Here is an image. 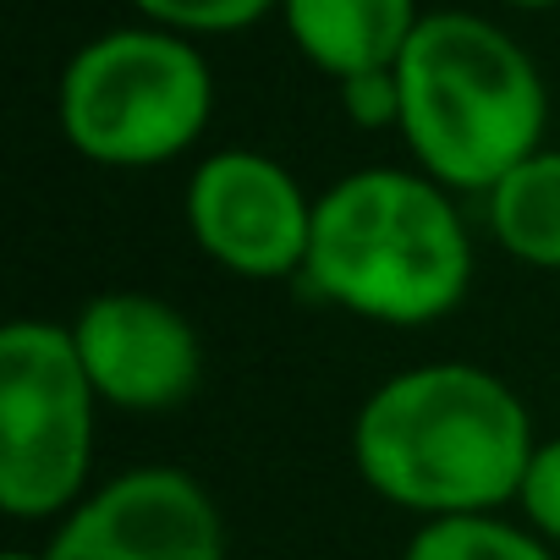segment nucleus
I'll return each instance as SVG.
<instances>
[{
	"label": "nucleus",
	"instance_id": "obj_1",
	"mask_svg": "<svg viewBox=\"0 0 560 560\" xmlns=\"http://www.w3.org/2000/svg\"><path fill=\"white\" fill-rule=\"evenodd\" d=\"M538 451L527 401L478 363H418L390 374L352 423L363 483L429 516H483L522 494Z\"/></svg>",
	"mask_w": 560,
	"mask_h": 560
},
{
	"label": "nucleus",
	"instance_id": "obj_2",
	"mask_svg": "<svg viewBox=\"0 0 560 560\" xmlns=\"http://www.w3.org/2000/svg\"><path fill=\"white\" fill-rule=\"evenodd\" d=\"M298 280L341 314L418 330L467 298L472 236L451 187L423 171L374 165L314 198V242Z\"/></svg>",
	"mask_w": 560,
	"mask_h": 560
},
{
	"label": "nucleus",
	"instance_id": "obj_3",
	"mask_svg": "<svg viewBox=\"0 0 560 560\" xmlns=\"http://www.w3.org/2000/svg\"><path fill=\"white\" fill-rule=\"evenodd\" d=\"M401 121L423 176L456 192H489L544 149L549 94L533 56L478 12H423L396 61Z\"/></svg>",
	"mask_w": 560,
	"mask_h": 560
},
{
	"label": "nucleus",
	"instance_id": "obj_4",
	"mask_svg": "<svg viewBox=\"0 0 560 560\" xmlns=\"http://www.w3.org/2000/svg\"><path fill=\"white\" fill-rule=\"evenodd\" d=\"M67 143L116 171H149L187 154L214 116L209 61L171 28H110L89 39L61 72Z\"/></svg>",
	"mask_w": 560,
	"mask_h": 560
},
{
	"label": "nucleus",
	"instance_id": "obj_5",
	"mask_svg": "<svg viewBox=\"0 0 560 560\" xmlns=\"http://www.w3.org/2000/svg\"><path fill=\"white\" fill-rule=\"evenodd\" d=\"M94 380L72 325L12 319L0 330V505L18 522L67 516L94 467Z\"/></svg>",
	"mask_w": 560,
	"mask_h": 560
},
{
	"label": "nucleus",
	"instance_id": "obj_6",
	"mask_svg": "<svg viewBox=\"0 0 560 560\" xmlns=\"http://www.w3.org/2000/svg\"><path fill=\"white\" fill-rule=\"evenodd\" d=\"M187 231L203 258L242 280H292L308 264L314 198L280 160L220 149L187 182Z\"/></svg>",
	"mask_w": 560,
	"mask_h": 560
},
{
	"label": "nucleus",
	"instance_id": "obj_7",
	"mask_svg": "<svg viewBox=\"0 0 560 560\" xmlns=\"http://www.w3.org/2000/svg\"><path fill=\"white\" fill-rule=\"evenodd\" d=\"M45 560H225V522L192 472L132 467L61 516Z\"/></svg>",
	"mask_w": 560,
	"mask_h": 560
},
{
	"label": "nucleus",
	"instance_id": "obj_8",
	"mask_svg": "<svg viewBox=\"0 0 560 560\" xmlns=\"http://www.w3.org/2000/svg\"><path fill=\"white\" fill-rule=\"evenodd\" d=\"M72 341L100 401L127 412L182 407L203 380L198 330L154 292H100L72 319Z\"/></svg>",
	"mask_w": 560,
	"mask_h": 560
},
{
	"label": "nucleus",
	"instance_id": "obj_9",
	"mask_svg": "<svg viewBox=\"0 0 560 560\" xmlns=\"http://www.w3.org/2000/svg\"><path fill=\"white\" fill-rule=\"evenodd\" d=\"M280 23L308 67L341 83L396 67L423 12L418 0H280Z\"/></svg>",
	"mask_w": 560,
	"mask_h": 560
},
{
	"label": "nucleus",
	"instance_id": "obj_10",
	"mask_svg": "<svg viewBox=\"0 0 560 560\" xmlns=\"http://www.w3.org/2000/svg\"><path fill=\"white\" fill-rule=\"evenodd\" d=\"M494 242L527 269H560V149L527 154L489 192Z\"/></svg>",
	"mask_w": 560,
	"mask_h": 560
},
{
	"label": "nucleus",
	"instance_id": "obj_11",
	"mask_svg": "<svg viewBox=\"0 0 560 560\" xmlns=\"http://www.w3.org/2000/svg\"><path fill=\"white\" fill-rule=\"evenodd\" d=\"M401 560H555V549L494 511L483 516H429Z\"/></svg>",
	"mask_w": 560,
	"mask_h": 560
},
{
	"label": "nucleus",
	"instance_id": "obj_12",
	"mask_svg": "<svg viewBox=\"0 0 560 560\" xmlns=\"http://www.w3.org/2000/svg\"><path fill=\"white\" fill-rule=\"evenodd\" d=\"M132 12L154 28L203 39V34H242L280 12V0H132Z\"/></svg>",
	"mask_w": 560,
	"mask_h": 560
},
{
	"label": "nucleus",
	"instance_id": "obj_13",
	"mask_svg": "<svg viewBox=\"0 0 560 560\" xmlns=\"http://www.w3.org/2000/svg\"><path fill=\"white\" fill-rule=\"evenodd\" d=\"M516 505H522L527 527H533L544 544H560V434H555V440H538Z\"/></svg>",
	"mask_w": 560,
	"mask_h": 560
},
{
	"label": "nucleus",
	"instance_id": "obj_14",
	"mask_svg": "<svg viewBox=\"0 0 560 560\" xmlns=\"http://www.w3.org/2000/svg\"><path fill=\"white\" fill-rule=\"evenodd\" d=\"M336 94H341V110H347L358 127H369V132H380V127H396V121H401V83H396V67L341 78V83H336Z\"/></svg>",
	"mask_w": 560,
	"mask_h": 560
},
{
	"label": "nucleus",
	"instance_id": "obj_15",
	"mask_svg": "<svg viewBox=\"0 0 560 560\" xmlns=\"http://www.w3.org/2000/svg\"><path fill=\"white\" fill-rule=\"evenodd\" d=\"M505 7H516V12H549V7H560V0H505Z\"/></svg>",
	"mask_w": 560,
	"mask_h": 560
},
{
	"label": "nucleus",
	"instance_id": "obj_16",
	"mask_svg": "<svg viewBox=\"0 0 560 560\" xmlns=\"http://www.w3.org/2000/svg\"><path fill=\"white\" fill-rule=\"evenodd\" d=\"M0 560H45V555H28V549H7Z\"/></svg>",
	"mask_w": 560,
	"mask_h": 560
}]
</instances>
